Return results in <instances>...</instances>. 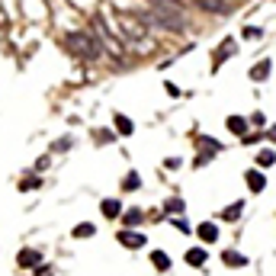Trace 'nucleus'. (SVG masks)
<instances>
[{
    "mask_svg": "<svg viewBox=\"0 0 276 276\" xmlns=\"http://www.w3.org/2000/svg\"><path fill=\"white\" fill-rule=\"evenodd\" d=\"M138 19L154 23V26H161V29H174V32H180L186 26V16H183V10H180V4H167V0H154V10L151 13H141Z\"/></svg>",
    "mask_w": 276,
    "mask_h": 276,
    "instance_id": "nucleus-1",
    "label": "nucleus"
},
{
    "mask_svg": "<svg viewBox=\"0 0 276 276\" xmlns=\"http://www.w3.org/2000/svg\"><path fill=\"white\" fill-rule=\"evenodd\" d=\"M65 49H68V55L83 58V61H97V58L103 55L100 39L97 35H87V32H68L65 35Z\"/></svg>",
    "mask_w": 276,
    "mask_h": 276,
    "instance_id": "nucleus-2",
    "label": "nucleus"
},
{
    "mask_svg": "<svg viewBox=\"0 0 276 276\" xmlns=\"http://www.w3.org/2000/svg\"><path fill=\"white\" fill-rule=\"evenodd\" d=\"M119 244L129 247V250H138V247H145V235H141V231H132V228H125V231H119Z\"/></svg>",
    "mask_w": 276,
    "mask_h": 276,
    "instance_id": "nucleus-3",
    "label": "nucleus"
},
{
    "mask_svg": "<svg viewBox=\"0 0 276 276\" xmlns=\"http://www.w3.org/2000/svg\"><path fill=\"white\" fill-rule=\"evenodd\" d=\"M39 263H42V254L32 247H23L16 254V267H39Z\"/></svg>",
    "mask_w": 276,
    "mask_h": 276,
    "instance_id": "nucleus-4",
    "label": "nucleus"
},
{
    "mask_svg": "<svg viewBox=\"0 0 276 276\" xmlns=\"http://www.w3.org/2000/svg\"><path fill=\"white\" fill-rule=\"evenodd\" d=\"M196 235H199V241H206V244H212V241H219V228H215L212 222H202V225L196 228Z\"/></svg>",
    "mask_w": 276,
    "mask_h": 276,
    "instance_id": "nucleus-5",
    "label": "nucleus"
},
{
    "mask_svg": "<svg viewBox=\"0 0 276 276\" xmlns=\"http://www.w3.org/2000/svg\"><path fill=\"white\" fill-rule=\"evenodd\" d=\"M151 263H154V270H158V273H167V270L174 267L171 257H167L164 250H151Z\"/></svg>",
    "mask_w": 276,
    "mask_h": 276,
    "instance_id": "nucleus-6",
    "label": "nucleus"
},
{
    "mask_svg": "<svg viewBox=\"0 0 276 276\" xmlns=\"http://www.w3.org/2000/svg\"><path fill=\"white\" fill-rule=\"evenodd\" d=\"M100 212L106 215V219H119V215H122V206H119V199H103Z\"/></svg>",
    "mask_w": 276,
    "mask_h": 276,
    "instance_id": "nucleus-7",
    "label": "nucleus"
},
{
    "mask_svg": "<svg viewBox=\"0 0 276 276\" xmlns=\"http://www.w3.org/2000/svg\"><path fill=\"white\" fill-rule=\"evenodd\" d=\"M222 263H228V267H247V257L238 254V250H222Z\"/></svg>",
    "mask_w": 276,
    "mask_h": 276,
    "instance_id": "nucleus-8",
    "label": "nucleus"
},
{
    "mask_svg": "<svg viewBox=\"0 0 276 276\" xmlns=\"http://www.w3.org/2000/svg\"><path fill=\"white\" fill-rule=\"evenodd\" d=\"M228 132H235V135H247V119L244 116H228Z\"/></svg>",
    "mask_w": 276,
    "mask_h": 276,
    "instance_id": "nucleus-9",
    "label": "nucleus"
},
{
    "mask_svg": "<svg viewBox=\"0 0 276 276\" xmlns=\"http://www.w3.org/2000/svg\"><path fill=\"white\" fill-rule=\"evenodd\" d=\"M247 186H250V193H260V189L267 186V180H263L260 171H247Z\"/></svg>",
    "mask_w": 276,
    "mask_h": 276,
    "instance_id": "nucleus-10",
    "label": "nucleus"
},
{
    "mask_svg": "<svg viewBox=\"0 0 276 276\" xmlns=\"http://www.w3.org/2000/svg\"><path fill=\"white\" fill-rule=\"evenodd\" d=\"M202 10H209V13H228V4L225 0H196Z\"/></svg>",
    "mask_w": 276,
    "mask_h": 276,
    "instance_id": "nucleus-11",
    "label": "nucleus"
},
{
    "mask_svg": "<svg viewBox=\"0 0 276 276\" xmlns=\"http://www.w3.org/2000/svg\"><path fill=\"white\" fill-rule=\"evenodd\" d=\"M186 263L189 267H202V263H206V250L202 247H189L186 250Z\"/></svg>",
    "mask_w": 276,
    "mask_h": 276,
    "instance_id": "nucleus-12",
    "label": "nucleus"
},
{
    "mask_svg": "<svg viewBox=\"0 0 276 276\" xmlns=\"http://www.w3.org/2000/svg\"><path fill=\"white\" fill-rule=\"evenodd\" d=\"M116 132H119V135H132V132H135V125H132L129 116H119V113H116Z\"/></svg>",
    "mask_w": 276,
    "mask_h": 276,
    "instance_id": "nucleus-13",
    "label": "nucleus"
},
{
    "mask_svg": "<svg viewBox=\"0 0 276 276\" xmlns=\"http://www.w3.org/2000/svg\"><path fill=\"white\" fill-rule=\"evenodd\" d=\"M241 209H244L241 202H231V206L222 212V219H225V222H238V219H241Z\"/></svg>",
    "mask_w": 276,
    "mask_h": 276,
    "instance_id": "nucleus-14",
    "label": "nucleus"
},
{
    "mask_svg": "<svg viewBox=\"0 0 276 276\" xmlns=\"http://www.w3.org/2000/svg\"><path fill=\"white\" fill-rule=\"evenodd\" d=\"M257 164H260V167H273V164H276V151H273V148H263V151L257 154Z\"/></svg>",
    "mask_w": 276,
    "mask_h": 276,
    "instance_id": "nucleus-15",
    "label": "nucleus"
},
{
    "mask_svg": "<svg viewBox=\"0 0 276 276\" xmlns=\"http://www.w3.org/2000/svg\"><path fill=\"white\" fill-rule=\"evenodd\" d=\"M141 219H145V215H141L138 209H129V212L122 215V222H125L129 228H135V225H141Z\"/></svg>",
    "mask_w": 276,
    "mask_h": 276,
    "instance_id": "nucleus-16",
    "label": "nucleus"
},
{
    "mask_svg": "<svg viewBox=\"0 0 276 276\" xmlns=\"http://www.w3.org/2000/svg\"><path fill=\"white\" fill-rule=\"evenodd\" d=\"M93 235H97V228H93L90 222H80V225L74 228V238H93Z\"/></svg>",
    "mask_w": 276,
    "mask_h": 276,
    "instance_id": "nucleus-17",
    "label": "nucleus"
},
{
    "mask_svg": "<svg viewBox=\"0 0 276 276\" xmlns=\"http://www.w3.org/2000/svg\"><path fill=\"white\" fill-rule=\"evenodd\" d=\"M267 74H270V61H260L254 71H250V77H254V80H263Z\"/></svg>",
    "mask_w": 276,
    "mask_h": 276,
    "instance_id": "nucleus-18",
    "label": "nucleus"
},
{
    "mask_svg": "<svg viewBox=\"0 0 276 276\" xmlns=\"http://www.w3.org/2000/svg\"><path fill=\"white\" fill-rule=\"evenodd\" d=\"M231 52H235V42H225V49H219V55H215V68H219V65H222V58H228Z\"/></svg>",
    "mask_w": 276,
    "mask_h": 276,
    "instance_id": "nucleus-19",
    "label": "nucleus"
},
{
    "mask_svg": "<svg viewBox=\"0 0 276 276\" xmlns=\"http://www.w3.org/2000/svg\"><path fill=\"white\" fill-rule=\"evenodd\" d=\"M122 186H125V189H138V174H129Z\"/></svg>",
    "mask_w": 276,
    "mask_h": 276,
    "instance_id": "nucleus-20",
    "label": "nucleus"
},
{
    "mask_svg": "<svg viewBox=\"0 0 276 276\" xmlns=\"http://www.w3.org/2000/svg\"><path fill=\"white\" fill-rule=\"evenodd\" d=\"M244 35L247 39H260V29L257 26H244Z\"/></svg>",
    "mask_w": 276,
    "mask_h": 276,
    "instance_id": "nucleus-21",
    "label": "nucleus"
},
{
    "mask_svg": "<svg viewBox=\"0 0 276 276\" xmlns=\"http://www.w3.org/2000/svg\"><path fill=\"white\" fill-rule=\"evenodd\" d=\"M164 167H167V171H177L180 161H177V158H167V161H164Z\"/></svg>",
    "mask_w": 276,
    "mask_h": 276,
    "instance_id": "nucleus-22",
    "label": "nucleus"
},
{
    "mask_svg": "<svg viewBox=\"0 0 276 276\" xmlns=\"http://www.w3.org/2000/svg\"><path fill=\"white\" fill-rule=\"evenodd\" d=\"M35 186H39V180H23V189H26V193H29V189H35Z\"/></svg>",
    "mask_w": 276,
    "mask_h": 276,
    "instance_id": "nucleus-23",
    "label": "nucleus"
},
{
    "mask_svg": "<svg viewBox=\"0 0 276 276\" xmlns=\"http://www.w3.org/2000/svg\"><path fill=\"white\" fill-rule=\"evenodd\" d=\"M267 138H270V141H273V145H276V125H273V129L267 132Z\"/></svg>",
    "mask_w": 276,
    "mask_h": 276,
    "instance_id": "nucleus-24",
    "label": "nucleus"
},
{
    "mask_svg": "<svg viewBox=\"0 0 276 276\" xmlns=\"http://www.w3.org/2000/svg\"><path fill=\"white\" fill-rule=\"evenodd\" d=\"M35 276H52V270H39V273H35Z\"/></svg>",
    "mask_w": 276,
    "mask_h": 276,
    "instance_id": "nucleus-25",
    "label": "nucleus"
}]
</instances>
